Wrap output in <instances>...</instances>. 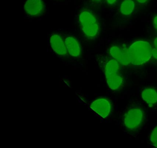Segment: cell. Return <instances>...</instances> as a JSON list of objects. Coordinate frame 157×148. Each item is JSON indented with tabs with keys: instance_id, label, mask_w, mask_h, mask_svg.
<instances>
[{
	"instance_id": "obj_9",
	"label": "cell",
	"mask_w": 157,
	"mask_h": 148,
	"mask_svg": "<svg viewBox=\"0 0 157 148\" xmlns=\"http://www.w3.org/2000/svg\"><path fill=\"white\" fill-rule=\"evenodd\" d=\"M65 44L69 54L74 57H78L81 54V48L78 41L73 37H66Z\"/></svg>"
},
{
	"instance_id": "obj_13",
	"label": "cell",
	"mask_w": 157,
	"mask_h": 148,
	"mask_svg": "<svg viewBox=\"0 0 157 148\" xmlns=\"http://www.w3.org/2000/svg\"><path fill=\"white\" fill-rule=\"evenodd\" d=\"M152 56L155 59L157 60V49L155 48H152Z\"/></svg>"
},
{
	"instance_id": "obj_10",
	"label": "cell",
	"mask_w": 157,
	"mask_h": 148,
	"mask_svg": "<svg viewBox=\"0 0 157 148\" xmlns=\"http://www.w3.org/2000/svg\"><path fill=\"white\" fill-rule=\"evenodd\" d=\"M141 96L149 107H152L157 103V92L154 88L144 89L142 91Z\"/></svg>"
},
{
	"instance_id": "obj_12",
	"label": "cell",
	"mask_w": 157,
	"mask_h": 148,
	"mask_svg": "<svg viewBox=\"0 0 157 148\" xmlns=\"http://www.w3.org/2000/svg\"><path fill=\"white\" fill-rule=\"evenodd\" d=\"M150 141L154 146L157 144V126L154 128L151 134Z\"/></svg>"
},
{
	"instance_id": "obj_4",
	"label": "cell",
	"mask_w": 157,
	"mask_h": 148,
	"mask_svg": "<svg viewBox=\"0 0 157 148\" xmlns=\"http://www.w3.org/2000/svg\"><path fill=\"white\" fill-rule=\"evenodd\" d=\"M144 117V113L141 108L139 107L131 108L124 115V124L127 128L134 130L141 125Z\"/></svg>"
},
{
	"instance_id": "obj_16",
	"label": "cell",
	"mask_w": 157,
	"mask_h": 148,
	"mask_svg": "<svg viewBox=\"0 0 157 148\" xmlns=\"http://www.w3.org/2000/svg\"><path fill=\"white\" fill-rule=\"evenodd\" d=\"M137 2L139 3H141V4H143V3H146L147 0H136Z\"/></svg>"
},
{
	"instance_id": "obj_3",
	"label": "cell",
	"mask_w": 157,
	"mask_h": 148,
	"mask_svg": "<svg viewBox=\"0 0 157 148\" xmlns=\"http://www.w3.org/2000/svg\"><path fill=\"white\" fill-rule=\"evenodd\" d=\"M119 64L113 59L105 64V71L106 82L109 88L113 90L118 89L123 83V78L119 74Z\"/></svg>"
},
{
	"instance_id": "obj_5",
	"label": "cell",
	"mask_w": 157,
	"mask_h": 148,
	"mask_svg": "<svg viewBox=\"0 0 157 148\" xmlns=\"http://www.w3.org/2000/svg\"><path fill=\"white\" fill-rule=\"evenodd\" d=\"M90 107L103 118L109 115L112 108L110 102L105 98L96 99L91 104Z\"/></svg>"
},
{
	"instance_id": "obj_6",
	"label": "cell",
	"mask_w": 157,
	"mask_h": 148,
	"mask_svg": "<svg viewBox=\"0 0 157 148\" xmlns=\"http://www.w3.org/2000/svg\"><path fill=\"white\" fill-rule=\"evenodd\" d=\"M45 5L42 0H27L24 10L28 15L33 17L40 16L44 10Z\"/></svg>"
},
{
	"instance_id": "obj_8",
	"label": "cell",
	"mask_w": 157,
	"mask_h": 148,
	"mask_svg": "<svg viewBox=\"0 0 157 148\" xmlns=\"http://www.w3.org/2000/svg\"><path fill=\"white\" fill-rule=\"evenodd\" d=\"M110 54L114 59L122 65L127 66L130 63L127 49H123L118 46H113L110 48Z\"/></svg>"
},
{
	"instance_id": "obj_2",
	"label": "cell",
	"mask_w": 157,
	"mask_h": 148,
	"mask_svg": "<svg viewBox=\"0 0 157 148\" xmlns=\"http://www.w3.org/2000/svg\"><path fill=\"white\" fill-rule=\"evenodd\" d=\"M78 20L82 31L88 39H93L97 37L100 31V24L91 11L87 10L82 11Z\"/></svg>"
},
{
	"instance_id": "obj_18",
	"label": "cell",
	"mask_w": 157,
	"mask_h": 148,
	"mask_svg": "<svg viewBox=\"0 0 157 148\" xmlns=\"http://www.w3.org/2000/svg\"><path fill=\"white\" fill-rule=\"evenodd\" d=\"M101 0H92V1L93 2H99L101 1Z\"/></svg>"
},
{
	"instance_id": "obj_17",
	"label": "cell",
	"mask_w": 157,
	"mask_h": 148,
	"mask_svg": "<svg viewBox=\"0 0 157 148\" xmlns=\"http://www.w3.org/2000/svg\"><path fill=\"white\" fill-rule=\"evenodd\" d=\"M154 45L155 48L157 49V37L154 40Z\"/></svg>"
},
{
	"instance_id": "obj_11",
	"label": "cell",
	"mask_w": 157,
	"mask_h": 148,
	"mask_svg": "<svg viewBox=\"0 0 157 148\" xmlns=\"http://www.w3.org/2000/svg\"><path fill=\"white\" fill-rule=\"evenodd\" d=\"M135 4L133 0H124L120 5V10L123 15H129L135 10Z\"/></svg>"
},
{
	"instance_id": "obj_7",
	"label": "cell",
	"mask_w": 157,
	"mask_h": 148,
	"mask_svg": "<svg viewBox=\"0 0 157 148\" xmlns=\"http://www.w3.org/2000/svg\"><path fill=\"white\" fill-rule=\"evenodd\" d=\"M50 44L52 49L57 55L61 56L68 55V52L65 40H63L59 35L57 34L52 35L50 37Z\"/></svg>"
},
{
	"instance_id": "obj_14",
	"label": "cell",
	"mask_w": 157,
	"mask_h": 148,
	"mask_svg": "<svg viewBox=\"0 0 157 148\" xmlns=\"http://www.w3.org/2000/svg\"><path fill=\"white\" fill-rule=\"evenodd\" d=\"M153 25L154 28L157 31V15H156L153 18Z\"/></svg>"
},
{
	"instance_id": "obj_15",
	"label": "cell",
	"mask_w": 157,
	"mask_h": 148,
	"mask_svg": "<svg viewBox=\"0 0 157 148\" xmlns=\"http://www.w3.org/2000/svg\"><path fill=\"white\" fill-rule=\"evenodd\" d=\"M106 2L109 5H113L116 2L117 0H106Z\"/></svg>"
},
{
	"instance_id": "obj_1",
	"label": "cell",
	"mask_w": 157,
	"mask_h": 148,
	"mask_svg": "<svg viewBox=\"0 0 157 148\" xmlns=\"http://www.w3.org/2000/svg\"><path fill=\"white\" fill-rule=\"evenodd\" d=\"M152 50V47L147 41H136L127 49L130 63L135 66L145 64L151 58Z\"/></svg>"
},
{
	"instance_id": "obj_19",
	"label": "cell",
	"mask_w": 157,
	"mask_h": 148,
	"mask_svg": "<svg viewBox=\"0 0 157 148\" xmlns=\"http://www.w3.org/2000/svg\"><path fill=\"white\" fill-rule=\"evenodd\" d=\"M154 146L156 147H157V144H156V145H154Z\"/></svg>"
}]
</instances>
